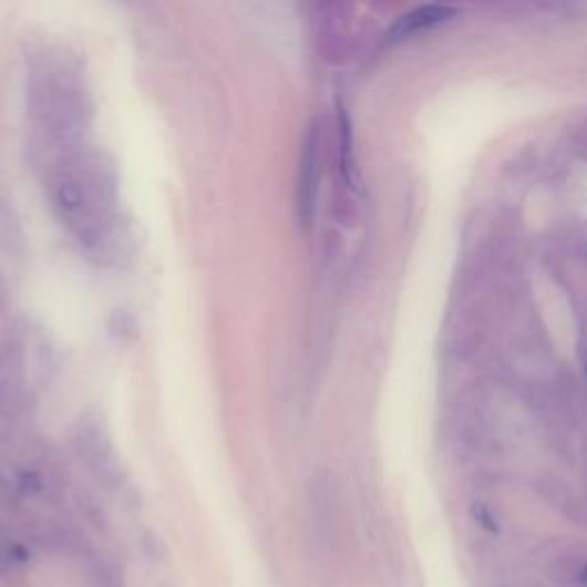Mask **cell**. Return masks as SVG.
I'll return each mask as SVG.
<instances>
[{"label":"cell","mask_w":587,"mask_h":587,"mask_svg":"<svg viewBox=\"0 0 587 587\" xmlns=\"http://www.w3.org/2000/svg\"><path fill=\"white\" fill-rule=\"evenodd\" d=\"M319 152H321V134L317 122L310 124L308 136L303 143L301 154V177H299V216L301 223H310L317 203V186H319Z\"/></svg>","instance_id":"obj_1"},{"label":"cell","mask_w":587,"mask_h":587,"mask_svg":"<svg viewBox=\"0 0 587 587\" xmlns=\"http://www.w3.org/2000/svg\"><path fill=\"white\" fill-rule=\"evenodd\" d=\"M456 14V10L452 8H445V6H425V8H418L413 12H409L406 17H402L398 21V25L393 28V32H390V40H404V38H411L415 35V32L420 30H428V28H434L447 19H452Z\"/></svg>","instance_id":"obj_2"},{"label":"cell","mask_w":587,"mask_h":587,"mask_svg":"<svg viewBox=\"0 0 587 587\" xmlns=\"http://www.w3.org/2000/svg\"><path fill=\"white\" fill-rule=\"evenodd\" d=\"M471 516H473V521L484 533H488V535H498L501 533V521H498L496 512L488 507L486 503L475 501L471 505Z\"/></svg>","instance_id":"obj_3"}]
</instances>
